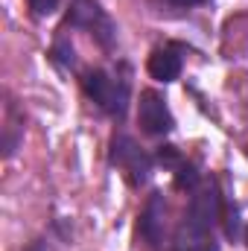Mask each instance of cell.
Wrapping results in <instances>:
<instances>
[{
    "mask_svg": "<svg viewBox=\"0 0 248 251\" xmlns=\"http://www.w3.org/2000/svg\"><path fill=\"white\" fill-rule=\"evenodd\" d=\"M64 26L91 32L102 50H111L117 44V24L111 21L99 0H73L64 15Z\"/></svg>",
    "mask_w": 248,
    "mask_h": 251,
    "instance_id": "4",
    "label": "cell"
},
{
    "mask_svg": "<svg viewBox=\"0 0 248 251\" xmlns=\"http://www.w3.org/2000/svg\"><path fill=\"white\" fill-rule=\"evenodd\" d=\"M137 231H140V237H143V243L149 249H158L161 246L164 231H167V199H164V193H152L149 196V201L140 210Z\"/></svg>",
    "mask_w": 248,
    "mask_h": 251,
    "instance_id": "6",
    "label": "cell"
},
{
    "mask_svg": "<svg viewBox=\"0 0 248 251\" xmlns=\"http://www.w3.org/2000/svg\"><path fill=\"white\" fill-rule=\"evenodd\" d=\"M108 161H111V167H117V170L123 173L125 181H128V187H134V190L143 187V184L149 181L152 164H155V158H152L131 134H125V131H117V134L111 137Z\"/></svg>",
    "mask_w": 248,
    "mask_h": 251,
    "instance_id": "3",
    "label": "cell"
},
{
    "mask_svg": "<svg viewBox=\"0 0 248 251\" xmlns=\"http://www.w3.org/2000/svg\"><path fill=\"white\" fill-rule=\"evenodd\" d=\"M181 67H184V47L181 44H173V41L155 47L152 56H149V62H146L149 76L155 82H164V85L175 82L181 76Z\"/></svg>",
    "mask_w": 248,
    "mask_h": 251,
    "instance_id": "7",
    "label": "cell"
},
{
    "mask_svg": "<svg viewBox=\"0 0 248 251\" xmlns=\"http://www.w3.org/2000/svg\"><path fill=\"white\" fill-rule=\"evenodd\" d=\"M82 91L85 97L99 105L108 117L114 120H123L125 111H128V97H131V82L128 76H120V73H111V70H88L82 76Z\"/></svg>",
    "mask_w": 248,
    "mask_h": 251,
    "instance_id": "2",
    "label": "cell"
},
{
    "mask_svg": "<svg viewBox=\"0 0 248 251\" xmlns=\"http://www.w3.org/2000/svg\"><path fill=\"white\" fill-rule=\"evenodd\" d=\"M50 59L59 64V67H64V70H73V67H76V50H73V44H70L64 35L56 38V44H53V50H50Z\"/></svg>",
    "mask_w": 248,
    "mask_h": 251,
    "instance_id": "9",
    "label": "cell"
},
{
    "mask_svg": "<svg viewBox=\"0 0 248 251\" xmlns=\"http://www.w3.org/2000/svg\"><path fill=\"white\" fill-rule=\"evenodd\" d=\"M137 123L143 128V134L161 137V134H170L175 128V117L158 91H143L140 102H137Z\"/></svg>",
    "mask_w": 248,
    "mask_h": 251,
    "instance_id": "5",
    "label": "cell"
},
{
    "mask_svg": "<svg viewBox=\"0 0 248 251\" xmlns=\"http://www.w3.org/2000/svg\"><path fill=\"white\" fill-rule=\"evenodd\" d=\"M21 140H24V117L15 108V102L9 100L6 102V114H3V155L12 158Z\"/></svg>",
    "mask_w": 248,
    "mask_h": 251,
    "instance_id": "8",
    "label": "cell"
},
{
    "mask_svg": "<svg viewBox=\"0 0 248 251\" xmlns=\"http://www.w3.org/2000/svg\"><path fill=\"white\" fill-rule=\"evenodd\" d=\"M164 3H170L175 9H193V6H201L204 0H164Z\"/></svg>",
    "mask_w": 248,
    "mask_h": 251,
    "instance_id": "12",
    "label": "cell"
},
{
    "mask_svg": "<svg viewBox=\"0 0 248 251\" xmlns=\"http://www.w3.org/2000/svg\"><path fill=\"white\" fill-rule=\"evenodd\" d=\"M246 243H248V237H246Z\"/></svg>",
    "mask_w": 248,
    "mask_h": 251,
    "instance_id": "13",
    "label": "cell"
},
{
    "mask_svg": "<svg viewBox=\"0 0 248 251\" xmlns=\"http://www.w3.org/2000/svg\"><path fill=\"white\" fill-rule=\"evenodd\" d=\"M222 193L213 181L198 184L193 190L190 207H187L184 219L175 231L173 249L170 251H219L216 243V225L222 219Z\"/></svg>",
    "mask_w": 248,
    "mask_h": 251,
    "instance_id": "1",
    "label": "cell"
},
{
    "mask_svg": "<svg viewBox=\"0 0 248 251\" xmlns=\"http://www.w3.org/2000/svg\"><path fill=\"white\" fill-rule=\"evenodd\" d=\"M26 3H29V12H32L35 18H47V15H53V12L59 9L62 0H26Z\"/></svg>",
    "mask_w": 248,
    "mask_h": 251,
    "instance_id": "10",
    "label": "cell"
},
{
    "mask_svg": "<svg viewBox=\"0 0 248 251\" xmlns=\"http://www.w3.org/2000/svg\"><path fill=\"white\" fill-rule=\"evenodd\" d=\"M26 251H56V246H53V240H50V237H38L35 243H29V246H26Z\"/></svg>",
    "mask_w": 248,
    "mask_h": 251,
    "instance_id": "11",
    "label": "cell"
}]
</instances>
